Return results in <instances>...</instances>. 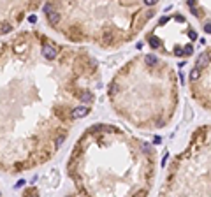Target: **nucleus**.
<instances>
[{"label":"nucleus","instance_id":"nucleus-1","mask_svg":"<svg viewBox=\"0 0 211 197\" xmlns=\"http://www.w3.org/2000/svg\"><path fill=\"white\" fill-rule=\"evenodd\" d=\"M42 55H44L48 60H53V58H56V49H55L53 46H50V44H44V46H42Z\"/></svg>","mask_w":211,"mask_h":197},{"label":"nucleus","instance_id":"nucleus-2","mask_svg":"<svg viewBox=\"0 0 211 197\" xmlns=\"http://www.w3.org/2000/svg\"><path fill=\"white\" fill-rule=\"evenodd\" d=\"M208 63H209V55H208V53H202L201 56L197 58V62H195V67L202 69V67H206Z\"/></svg>","mask_w":211,"mask_h":197},{"label":"nucleus","instance_id":"nucleus-3","mask_svg":"<svg viewBox=\"0 0 211 197\" xmlns=\"http://www.w3.org/2000/svg\"><path fill=\"white\" fill-rule=\"evenodd\" d=\"M88 113H90V111H88V107L79 106V107H76V109L72 111V116H74V118H85Z\"/></svg>","mask_w":211,"mask_h":197},{"label":"nucleus","instance_id":"nucleus-4","mask_svg":"<svg viewBox=\"0 0 211 197\" xmlns=\"http://www.w3.org/2000/svg\"><path fill=\"white\" fill-rule=\"evenodd\" d=\"M46 16H48V21H50L51 25H56V23L60 21V14H58L55 9L50 11V12H46Z\"/></svg>","mask_w":211,"mask_h":197},{"label":"nucleus","instance_id":"nucleus-5","mask_svg":"<svg viewBox=\"0 0 211 197\" xmlns=\"http://www.w3.org/2000/svg\"><path fill=\"white\" fill-rule=\"evenodd\" d=\"M199 78H201V69H199V67L192 69V71H190V74H188V79H190V81H197Z\"/></svg>","mask_w":211,"mask_h":197},{"label":"nucleus","instance_id":"nucleus-6","mask_svg":"<svg viewBox=\"0 0 211 197\" xmlns=\"http://www.w3.org/2000/svg\"><path fill=\"white\" fill-rule=\"evenodd\" d=\"M144 60H146V63H148V65H155V63L158 62L155 55H146V56H144Z\"/></svg>","mask_w":211,"mask_h":197},{"label":"nucleus","instance_id":"nucleus-7","mask_svg":"<svg viewBox=\"0 0 211 197\" xmlns=\"http://www.w3.org/2000/svg\"><path fill=\"white\" fill-rule=\"evenodd\" d=\"M192 53H193V46H192V44H187V46L183 48V55H185V56H190Z\"/></svg>","mask_w":211,"mask_h":197},{"label":"nucleus","instance_id":"nucleus-8","mask_svg":"<svg viewBox=\"0 0 211 197\" xmlns=\"http://www.w3.org/2000/svg\"><path fill=\"white\" fill-rule=\"evenodd\" d=\"M0 27H2V28H0V33H5V32H11V25H9V23H2Z\"/></svg>","mask_w":211,"mask_h":197},{"label":"nucleus","instance_id":"nucleus-9","mask_svg":"<svg viewBox=\"0 0 211 197\" xmlns=\"http://www.w3.org/2000/svg\"><path fill=\"white\" fill-rule=\"evenodd\" d=\"M150 46L151 48H158V46H160L158 39H157V37H150Z\"/></svg>","mask_w":211,"mask_h":197},{"label":"nucleus","instance_id":"nucleus-10","mask_svg":"<svg viewBox=\"0 0 211 197\" xmlns=\"http://www.w3.org/2000/svg\"><path fill=\"white\" fill-rule=\"evenodd\" d=\"M81 100H83V102H90V100H91V94H88V92H86V94H83Z\"/></svg>","mask_w":211,"mask_h":197},{"label":"nucleus","instance_id":"nucleus-11","mask_svg":"<svg viewBox=\"0 0 211 197\" xmlns=\"http://www.w3.org/2000/svg\"><path fill=\"white\" fill-rule=\"evenodd\" d=\"M174 55H176V56H185V55H183V48L176 46V48H174Z\"/></svg>","mask_w":211,"mask_h":197},{"label":"nucleus","instance_id":"nucleus-12","mask_svg":"<svg viewBox=\"0 0 211 197\" xmlns=\"http://www.w3.org/2000/svg\"><path fill=\"white\" fill-rule=\"evenodd\" d=\"M63 139H65L63 135H58V137H56V148H60V146L63 145Z\"/></svg>","mask_w":211,"mask_h":197},{"label":"nucleus","instance_id":"nucleus-13","mask_svg":"<svg viewBox=\"0 0 211 197\" xmlns=\"http://www.w3.org/2000/svg\"><path fill=\"white\" fill-rule=\"evenodd\" d=\"M188 37H190L192 41H195V39H197V32H193V30H190V32H188Z\"/></svg>","mask_w":211,"mask_h":197},{"label":"nucleus","instance_id":"nucleus-14","mask_svg":"<svg viewBox=\"0 0 211 197\" xmlns=\"http://www.w3.org/2000/svg\"><path fill=\"white\" fill-rule=\"evenodd\" d=\"M146 5H155V4H158V0H142Z\"/></svg>","mask_w":211,"mask_h":197},{"label":"nucleus","instance_id":"nucleus-15","mask_svg":"<svg viewBox=\"0 0 211 197\" xmlns=\"http://www.w3.org/2000/svg\"><path fill=\"white\" fill-rule=\"evenodd\" d=\"M204 32H206V33H211V23H206V25H204Z\"/></svg>","mask_w":211,"mask_h":197},{"label":"nucleus","instance_id":"nucleus-16","mask_svg":"<svg viewBox=\"0 0 211 197\" xmlns=\"http://www.w3.org/2000/svg\"><path fill=\"white\" fill-rule=\"evenodd\" d=\"M23 185H25V180H20V181H18V183H16V188L23 187Z\"/></svg>","mask_w":211,"mask_h":197},{"label":"nucleus","instance_id":"nucleus-17","mask_svg":"<svg viewBox=\"0 0 211 197\" xmlns=\"http://www.w3.org/2000/svg\"><path fill=\"white\" fill-rule=\"evenodd\" d=\"M167 21H169V18H160V21H158V23H160V25H165Z\"/></svg>","mask_w":211,"mask_h":197},{"label":"nucleus","instance_id":"nucleus-18","mask_svg":"<svg viewBox=\"0 0 211 197\" xmlns=\"http://www.w3.org/2000/svg\"><path fill=\"white\" fill-rule=\"evenodd\" d=\"M153 143H155V145H160V143H162V137H155V139H153Z\"/></svg>","mask_w":211,"mask_h":197},{"label":"nucleus","instance_id":"nucleus-19","mask_svg":"<svg viewBox=\"0 0 211 197\" xmlns=\"http://www.w3.org/2000/svg\"><path fill=\"white\" fill-rule=\"evenodd\" d=\"M176 21H180V23H183V21H185V18H183V16H180V14H178V16H176Z\"/></svg>","mask_w":211,"mask_h":197},{"label":"nucleus","instance_id":"nucleus-20","mask_svg":"<svg viewBox=\"0 0 211 197\" xmlns=\"http://www.w3.org/2000/svg\"><path fill=\"white\" fill-rule=\"evenodd\" d=\"M28 21H30V23H35V21H37V18H35V16H30V18H28Z\"/></svg>","mask_w":211,"mask_h":197},{"label":"nucleus","instance_id":"nucleus-21","mask_svg":"<svg viewBox=\"0 0 211 197\" xmlns=\"http://www.w3.org/2000/svg\"><path fill=\"white\" fill-rule=\"evenodd\" d=\"M111 37H113L111 33H106V35H104V39H106V41H111Z\"/></svg>","mask_w":211,"mask_h":197}]
</instances>
